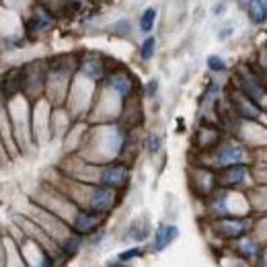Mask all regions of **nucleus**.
I'll return each mask as SVG.
<instances>
[{"label": "nucleus", "mask_w": 267, "mask_h": 267, "mask_svg": "<svg viewBox=\"0 0 267 267\" xmlns=\"http://www.w3.org/2000/svg\"><path fill=\"white\" fill-rule=\"evenodd\" d=\"M236 84H238V91L242 95H247L249 99H253L255 103H261L267 95V88L265 84L259 80V76L253 72V70H247V68H238L236 72Z\"/></svg>", "instance_id": "obj_1"}, {"label": "nucleus", "mask_w": 267, "mask_h": 267, "mask_svg": "<svg viewBox=\"0 0 267 267\" xmlns=\"http://www.w3.org/2000/svg\"><path fill=\"white\" fill-rule=\"evenodd\" d=\"M113 206H115V189L113 187H107V185L91 187V195H88V210L105 214Z\"/></svg>", "instance_id": "obj_2"}, {"label": "nucleus", "mask_w": 267, "mask_h": 267, "mask_svg": "<svg viewBox=\"0 0 267 267\" xmlns=\"http://www.w3.org/2000/svg\"><path fill=\"white\" fill-rule=\"evenodd\" d=\"M232 107L236 111V115L244 121H257L261 117V109L259 103H255L253 99H249L247 95H242L240 91H236L232 95Z\"/></svg>", "instance_id": "obj_3"}, {"label": "nucleus", "mask_w": 267, "mask_h": 267, "mask_svg": "<svg viewBox=\"0 0 267 267\" xmlns=\"http://www.w3.org/2000/svg\"><path fill=\"white\" fill-rule=\"evenodd\" d=\"M244 150L242 144H234V142H224L220 144L218 150H216V161L220 167H230V165H238L244 161Z\"/></svg>", "instance_id": "obj_4"}, {"label": "nucleus", "mask_w": 267, "mask_h": 267, "mask_svg": "<svg viewBox=\"0 0 267 267\" xmlns=\"http://www.w3.org/2000/svg\"><path fill=\"white\" fill-rule=\"evenodd\" d=\"M127 177H129L127 167L109 165V167H103L99 173V185H107V187L117 189V187H123L127 183Z\"/></svg>", "instance_id": "obj_5"}, {"label": "nucleus", "mask_w": 267, "mask_h": 267, "mask_svg": "<svg viewBox=\"0 0 267 267\" xmlns=\"http://www.w3.org/2000/svg\"><path fill=\"white\" fill-rule=\"evenodd\" d=\"M247 175H249V167L244 163H238V165H230V167H222V171L218 175V181L224 187H234L247 179Z\"/></svg>", "instance_id": "obj_6"}, {"label": "nucleus", "mask_w": 267, "mask_h": 267, "mask_svg": "<svg viewBox=\"0 0 267 267\" xmlns=\"http://www.w3.org/2000/svg\"><path fill=\"white\" fill-rule=\"evenodd\" d=\"M101 222V214L95 210H78L72 222V228L76 234H86V232H93Z\"/></svg>", "instance_id": "obj_7"}, {"label": "nucleus", "mask_w": 267, "mask_h": 267, "mask_svg": "<svg viewBox=\"0 0 267 267\" xmlns=\"http://www.w3.org/2000/svg\"><path fill=\"white\" fill-rule=\"evenodd\" d=\"M216 230L226 238H238L247 232V222L240 218H222L216 222Z\"/></svg>", "instance_id": "obj_8"}, {"label": "nucleus", "mask_w": 267, "mask_h": 267, "mask_svg": "<svg viewBox=\"0 0 267 267\" xmlns=\"http://www.w3.org/2000/svg\"><path fill=\"white\" fill-rule=\"evenodd\" d=\"M107 86L111 91H115L121 99H127L134 93V82L125 72H111L107 76Z\"/></svg>", "instance_id": "obj_9"}, {"label": "nucleus", "mask_w": 267, "mask_h": 267, "mask_svg": "<svg viewBox=\"0 0 267 267\" xmlns=\"http://www.w3.org/2000/svg\"><path fill=\"white\" fill-rule=\"evenodd\" d=\"M177 236H179V228H177L175 224H161L157 228V232H154V244H152V249L154 251H165Z\"/></svg>", "instance_id": "obj_10"}, {"label": "nucleus", "mask_w": 267, "mask_h": 267, "mask_svg": "<svg viewBox=\"0 0 267 267\" xmlns=\"http://www.w3.org/2000/svg\"><path fill=\"white\" fill-rule=\"evenodd\" d=\"M247 17L253 25H263L267 23V5L265 0H249L247 3Z\"/></svg>", "instance_id": "obj_11"}, {"label": "nucleus", "mask_w": 267, "mask_h": 267, "mask_svg": "<svg viewBox=\"0 0 267 267\" xmlns=\"http://www.w3.org/2000/svg\"><path fill=\"white\" fill-rule=\"evenodd\" d=\"M157 15L159 13H157V9H154V7H148V9L142 11L140 21H138V27H140L142 33H150L154 29V21H157Z\"/></svg>", "instance_id": "obj_12"}, {"label": "nucleus", "mask_w": 267, "mask_h": 267, "mask_svg": "<svg viewBox=\"0 0 267 267\" xmlns=\"http://www.w3.org/2000/svg\"><path fill=\"white\" fill-rule=\"evenodd\" d=\"M80 247H82V236L80 234H72L62 242V251H64L66 257H74L80 251Z\"/></svg>", "instance_id": "obj_13"}, {"label": "nucleus", "mask_w": 267, "mask_h": 267, "mask_svg": "<svg viewBox=\"0 0 267 267\" xmlns=\"http://www.w3.org/2000/svg\"><path fill=\"white\" fill-rule=\"evenodd\" d=\"M154 50H157V37H152V35H148L142 43H140V58L146 62V60H150L152 56H154Z\"/></svg>", "instance_id": "obj_14"}, {"label": "nucleus", "mask_w": 267, "mask_h": 267, "mask_svg": "<svg viewBox=\"0 0 267 267\" xmlns=\"http://www.w3.org/2000/svg\"><path fill=\"white\" fill-rule=\"evenodd\" d=\"M206 66H208V70H210V72H226V68H228L226 60H224V58H220V56H216V54L208 56Z\"/></svg>", "instance_id": "obj_15"}, {"label": "nucleus", "mask_w": 267, "mask_h": 267, "mask_svg": "<svg viewBox=\"0 0 267 267\" xmlns=\"http://www.w3.org/2000/svg\"><path fill=\"white\" fill-rule=\"evenodd\" d=\"M148 232H150L148 224H142V226H140V222L136 220V222H134V224L129 226L127 236H129V238H134V240H138V242H142V240L148 236Z\"/></svg>", "instance_id": "obj_16"}, {"label": "nucleus", "mask_w": 267, "mask_h": 267, "mask_svg": "<svg viewBox=\"0 0 267 267\" xmlns=\"http://www.w3.org/2000/svg\"><path fill=\"white\" fill-rule=\"evenodd\" d=\"M161 144H163V138L159 136V134H150V136L146 138V148L150 154H157L161 150Z\"/></svg>", "instance_id": "obj_17"}, {"label": "nucleus", "mask_w": 267, "mask_h": 267, "mask_svg": "<svg viewBox=\"0 0 267 267\" xmlns=\"http://www.w3.org/2000/svg\"><path fill=\"white\" fill-rule=\"evenodd\" d=\"M142 255V249H129V251H123V253H119L117 255V261H121V263H127V261H131V259H136V257H140Z\"/></svg>", "instance_id": "obj_18"}, {"label": "nucleus", "mask_w": 267, "mask_h": 267, "mask_svg": "<svg viewBox=\"0 0 267 267\" xmlns=\"http://www.w3.org/2000/svg\"><path fill=\"white\" fill-rule=\"evenodd\" d=\"M242 251H247L251 255H257L259 253V244L253 242V240H242Z\"/></svg>", "instance_id": "obj_19"}, {"label": "nucleus", "mask_w": 267, "mask_h": 267, "mask_svg": "<svg viewBox=\"0 0 267 267\" xmlns=\"http://www.w3.org/2000/svg\"><path fill=\"white\" fill-rule=\"evenodd\" d=\"M157 91H159V80L157 78L148 80V84H146V97H154V95H157Z\"/></svg>", "instance_id": "obj_20"}, {"label": "nucleus", "mask_w": 267, "mask_h": 267, "mask_svg": "<svg viewBox=\"0 0 267 267\" xmlns=\"http://www.w3.org/2000/svg\"><path fill=\"white\" fill-rule=\"evenodd\" d=\"M232 31H234V29H232V25H228V27H222V29L218 31V39H220V41L228 39V37L232 35Z\"/></svg>", "instance_id": "obj_21"}, {"label": "nucleus", "mask_w": 267, "mask_h": 267, "mask_svg": "<svg viewBox=\"0 0 267 267\" xmlns=\"http://www.w3.org/2000/svg\"><path fill=\"white\" fill-rule=\"evenodd\" d=\"M224 11H226V7H224V5H216V9H214V13H216V15H222Z\"/></svg>", "instance_id": "obj_22"}, {"label": "nucleus", "mask_w": 267, "mask_h": 267, "mask_svg": "<svg viewBox=\"0 0 267 267\" xmlns=\"http://www.w3.org/2000/svg\"><path fill=\"white\" fill-rule=\"evenodd\" d=\"M68 3H72V0H68Z\"/></svg>", "instance_id": "obj_23"}, {"label": "nucleus", "mask_w": 267, "mask_h": 267, "mask_svg": "<svg viewBox=\"0 0 267 267\" xmlns=\"http://www.w3.org/2000/svg\"><path fill=\"white\" fill-rule=\"evenodd\" d=\"M265 5H267V0H265Z\"/></svg>", "instance_id": "obj_24"}]
</instances>
